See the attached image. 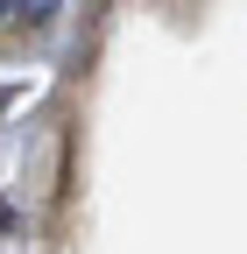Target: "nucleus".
<instances>
[{
  "instance_id": "obj_1",
  "label": "nucleus",
  "mask_w": 247,
  "mask_h": 254,
  "mask_svg": "<svg viewBox=\"0 0 247 254\" xmlns=\"http://www.w3.org/2000/svg\"><path fill=\"white\" fill-rule=\"evenodd\" d=\"M36 7H50V0H0V14H36Z\"/></svg>"
}]
</instances>
